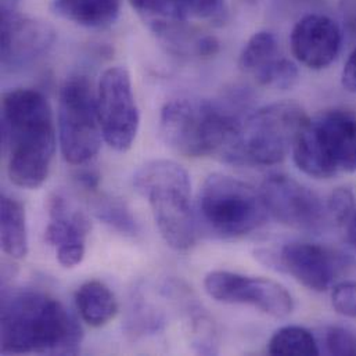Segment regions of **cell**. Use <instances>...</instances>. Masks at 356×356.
<instances>
[{"mask_svg": "<svg viewBox=\"0 0 356 356\" xmlns=\"http://www.w3.org/2000/svg\"><path fill=\"white\" fill-rule=\"evenodd\" d=\"M300 171L315 179L356 172V114L332 108L308 118L293 147Z\"/></svg>", "mask_w": 356, "mask_h": 356, "instance_id": "cell-6", "label": "cell"}, {"mask_svg": "<svg viewBox=\"0 0 356 356\" xmlns=\"http://www.w3.org/2000/svg\"><path fill=\"white\" fill-rule=\"evenodd\" d=\"M57 121L60 149L67 163L83 165L97 156L104 138L96 93L85 76H72L61 86Z\"/></svg>", "mask_w": 356, "mask_h": 356, "instance_id": "cell-8", "label": "cell"}, {"mask_svg": "<svg viewBox=\"0 0 356 356\" xmlns=\"http://www.w3.org/2000/svg\"><path fill=\"white\" fill-rule=\"evenodd\" d=\"M0 220L3 251L14 259L25 258L28 254V233L24 205L18 200L3 194Z\"/></svg>", "mask_w": 356, "mask_h": 356, "instance_id": "cell-20", "label": "cell"}, {"mask_svg": "<svg viewBox=\"0 0 356 356\" xmlns=\"http://www.w3.org/2000/svg\"><path fill=\"white\" fill-rule=\"evenodd\" d=\"M240 120L238 113L218 102L175 99L161 110L160 136L184 157H219Z\"/></svg>", "mask_w": 356, "mask_h": 356, "instance_id": "cell-5", "label": "cell"}, {"mask_svg": "<svg viewBox=\"0 0 356 356\" xmlns=\"http://www.w3.org/2000/svg\"><path fill=\"white\" fill-rule=\"evenodd\" d=\"M163 291L171 298L184 318L188 343L200 355H215L219 351V332L213 318L198 302L194 293L178 280H167Z\"/></svg>", "mask_w": 356, "mask_h": 356, "instance_id": "cell-17", "label": "cell"}, {"mask_svg": "<svg viewBox=\"0 0 356 356\" xmlns=\"http://www.w3.org/2000/svg\"><path fill=\"white\" fill-rule=\"evenodd\" d=\"M341 83L347 92L356 93V47L344 64L341 72Z\"/></svg>", "mask_w": 356, "mask_h": 356, "instance_id": "cell-29", "label": "cell"}, {"mask_svg": "<svg viewBox=\"0 0 356 356\" xmlns=\"http://www.w3.org/2000/svg\"><path fill=\"white\" fill-rule=\"evenodd\" d=\"M134 186L150 204L165 243L177 251L190 250L197 241V213L187 171L171 160H153L136 171Z\"/></svg>", "mask_w": 356, "mask_h": 356, "instance_id": "cell-4", "label": "cell"}, {"mask_svg": "<svg viewBox=\"0 0 356 356\" xmlns=\"http://www.w3.org/2000/svg\"><path fill=\"white\" fill-rule=\"evenodd\" d=\"M19 0H1V11L18 10Z\"/></svg>", "mask_w": 356, "mask_h": 356, "instance_id": "cell-31", "label": "cell"}, {"mask_svg": "<svg viewBox=\"0 0 356 356\" xmlns=\"http://www.w3.org/2000/svg\"><path fill=\"white\" fill-rule=\"evenodd\" d=\"M262 261L269 266L293 276L304 287L323 293L332 287L346 261L340 254L315 243L290 241L277 252L259 251Z\"/></svg>", "mask_w": 356, "mask_h": 356, "instance_id": "cell-12", "label": "cell"}, {"mask_svg": "<svg viewBox=\"0 0 356 356\" xmlns=\"http://www.w3.org/2000/svg\"><path fill=\"white\" fill-rule=\"evenodd\" d=\"M259 191L269 215L286 226L312 232L322 229L329 219L321 195L294 178L270 175Z\"/></svg>", "mask_w": 356, "mask_h": 356, "instance_id": "cell-11", "label": "cell"}, {"mask_svg": "<svg viewBox=\"0 0 356 356\" xmlns=\"http://www.w3.org/2000/svg\"><path fill=\"white\" fill-rule=\"evenodd\" d=\"M339 10L344 29L356 36V0H339Z\"/></svg>", "mask_w": 356, "mask_h": 356, "instance_id": "cell-28", "label": "cell"}, {"mask_svg": "<svg viewBox=\"0 0 356 356\" xmlns=\"http://www.w3.org/2000/svg\"><path fill=\"white\" fill-rule=\"evenodd\" d=\"M326 205L329 218L336 225H344L355 211V195L348 187H337L330 194Z\"/></svg>", "mask_w": 356, "mask_h": 356, "instance_id": "cell-26", "label": "cell"}, {"mask_svg": "<svg viewBox=\"0 0 356 356\" xmlns=\"http://www.w3.org/2000/svg\"><path fill=\"white\" fill-rule=\"evenodd\" d=\"M270 355H319V346L315 336L300 326L279 329L268 343Z\"/></svg>", "mask_w": 356, "mask_h": 356, "instance_id": "cell-22", "label": "cell"}, {"mask_svg": "<svg viewBox=\"0 0 356 356\" xmlns=\"http://www.w3.org/2000/svg\"><path fill=\"white\" fill-rule=\"evenodd\" d=\"M96 104L107 145L117 152H128L136 140L140 114L131 75L124 67H111L102 74Z\"/></svg>", "mask_w": 356, "mask_h": 356, "instance_id": "cell-9", "label": "cell"}, {"mask_svg": "<svg viewBox=\"0 0 356 356\" xmlns=\"http://www.w3.org/2000/svg\"><path fill=\"white\" fill-rule=\"evenodd\" d=\"M46 207L50 219L44 230L46 243L56 248L61 266H78L85 258L86 237L90 232L88 216L57 191L50 194Z\"/></svg>", "mask_w": 356, "mask_h": 356, "instance_id": "cell-14", "label": "cell"}, {"mask_svg": "<svg viewBox=\"0 0 356 356\" xmlns=\"http://www.w3.org/2000/svg\"><path fill=\"white\" fill-rule=\"evenodd\" d=\"M187 18L220 19L226 13V0H172Z\"/></svg>", "mask_w": 356, "mask_h": 356, "instance_id": "cell-25", "label": "cell"}, {"mask_svg": "<svg viewBox=\"0 0 356 356\" xmlns=\"http://www.w3.org/2000/svg\"><path fill=\"white\" fill-rule=\"evenodd\" d=\"M197 211L204 226L222 238L244 237L264 226L269 216L261 191L223 174L204 180Z\"/></svg>", "mask_w": 356, "mask_h": 356, "instance_id": "cell-7", "label": "cell"}, {"mask_svg": "<svg viewBox=\"0 0 356 356\" xmlns=\"http://www.w3.org/2000/svg\"><path fill=\"white\" fill-rule=\"evenodd\" d=\"M323 346L329 355H356V333L348 327L329 326L323 333Z\"/></svg>", "mask_w": 356, "mask_h": 356, "instance_id": "cell-24", "label": "cell"}, {"mask_svg": "<svg viewBox=\"0 0 356 356\" xmlns=\"http://www.w3.org/2000/svg\"><path fill=\"white\" fill-rule=\"evenodd\" d=\"M164 315L140 291L134 293L127 312L125 330L134 339L157 334L164 329Z\"/></svg>", "mask_w": 356, "mask_h": 356, "instance_id": "cell-21", "label": "cell"}, {"mask_svg": "<svg viewBox=\"0 0 356 356\" xmlns=\"http://www.w3.org/2000/svg\"><path fill=\"white\" fill-rule=\"evenodd\" d=\"M332 304L337 314L356 319V282H343L333 287Z\"/></svg>", "mask_w": 356, "mask_h": 356, "instance_id": "cell-27", "label": "cell"}, {"mask_svg": "<svg viewBox=\"0 0 356 356\" xmlns=\"http://www.w3.org/2000/svg\"><path fill=\"white\" fill-rule=\"evenodd\" d=\"M1 145L14 184L38 188L44 183L56 152V128L40 92L19 88L3 95Z\"/></svg>", "mask_w": 356, "mask_h": 356, "instance_id": "cell-1", "label": "cell"}, {"mask_svg": "<svg viewBox=\"0 0 356 356\" xmlns=\"http://www.w3.org/2000/svg\"><path fill=\"white\" fill-rule=\"evenodd\" d=\"M347 238L356 248V209L347 222Z\"/></svg>", "mask_w": 356, "mask_h": 356, "instance_id": "cell-30", "label": "cell"}, {"mask_svg": "<svg viewBox=\"0 0 356 356\" xmlns=\"http://www.w3.org/2000/svg\"><path fill=\"white\" fill-rule=\"evenodd\" d=\"M341 43V26L329 15L318 13L300 18L290 35L294 57L311 70L329 67L337 58Z\"/></svg>", "mask_w": 356, "mask_h": 356, "instance_id": "cell-16", "label": "cell"}, {"mask_svg": "<svg viewBox=\"0 0 356 356\" xmlns=\"http://www.w3.org/2000/svg\"><path fill=\"white\" fill-rule=\"evenodd\" d=\"M51 11L72 24L90 29L113 25L121 13V0H51Z\"/></svg>", "mask_w": 356, "mask_h": 356, "instance_id": "cell-18", "label": "cell"}, {"mask_svg": "<svg viewBox=\"0 0 356 356\" xmlns=\"http://www.w3.org/2000/svg\"><path fill=\"white\" fill-rule=\"evenodd\" d=\"M204 289L218 302L250 305L276 319L287 318L294 311V300L289 290L266 277L213 270L205 276Z\"/></svg>", "mask_w": 356, "mask_h": 356, "instance_id": "cell-10", "label": "cell"}, {"mask_svg": "<svg viewBox=\"0 0 356 356\" xmlns=\"http://www.w3.org/2000/svg\"><path fill=\"white\" fill-rule=\"evenodd\" d=\"M75 305L82 321L92 327H103L118 314L113 291L99 280L83 283L75 293Z\"/></svg>", "mask_w": 356, "mask_h": 356, "instance_id": "cell-19", "label": "cell"}, {"mask_svg": "<svg viewBox=\"0 0 356 356\" xmlns=\"http://www.w3.org/2000/svg\"><path fill=\"white\" fill-rule=\"evenodd\" d=\"M308 115L291 102L264 106L241 117L219 159L233 165L270 167L282 163L305 125Z\"/></svg>", "mask_w": 356, "mask_h": 356, "instance_id": "cell-3", "label": "cell"}, {"mask_svg": "<svg viewBox=\"0 0 356 356\" xmlns=\"http://www.w3.org/2000/svg\"><path fill=\"white\" fill-rule=\"evenodd\" d=\"M0 339L4 354L74 355L83 333L58 300L38 290H22L3 297Z\"/></svg>", "mask_w": 356, "mask_h": 356, "instance_id": "cell-2", "label": "cell"}, {"mask_svg": "<svg viewBox=\"0 0 356 356\" xmlns=\"http://www.w3.org/2000/svg\"><path fill=\"white\" fill-rule=\"evenodd\" d=\"M93 213L103 223L122 236L135 237L139 233V225L124 202L108 195H99L92 204Z\"/></svg>", "mask_w": 356, "mask_h": 356, "instance_id": "cell-23", "label": "cell"}, {"mask_svg": "<svg viewBox=\"0 0 356 356\" xmlns=\"http://www.w3.org/2000/svg\"><path fill=\"white\" fill-rule=\"evenodd\" d=\"M54 28L39 18L21 14L18 10L1 11L0 60L3 70L18 71L39 58L53 47Z\"/></svg>", "mask_w": 356, "mask_h": 356, "instance_id": "cell-13", "label": "cell"}, {"mask_svg": "<svg viewBox=\"0 0 356 356\" xmlns=\"http://www.w3.org/2000/svg\"><path fill=\"white\" fill-rule=\"evenodd\" d=\"M238 67L259 85L287 90L298 82L297 65L282 54L280 43L270 31L255 32L244 44Z\"/></svg>", "mask_w": 356, "mask_h": 356, "instance_id": "cell-15", "label": "cell"}]
</instances>
